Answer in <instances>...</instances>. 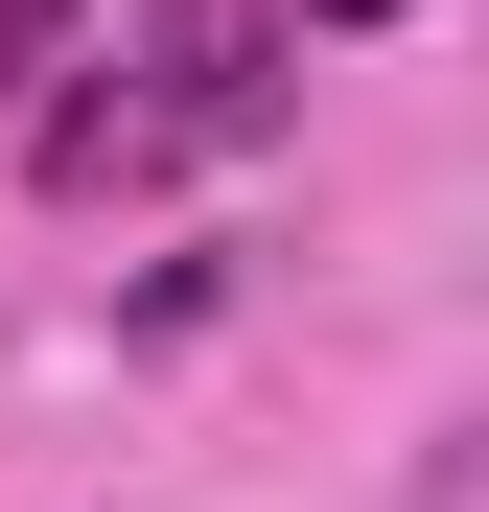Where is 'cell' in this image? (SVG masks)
Wrapping results in <instances>:
<instances>
[{"mask_svg": "<svg viewBox=\"0 0 489 512\" xmlns=\"http://www.w3.org/2000/svg\"><path fill=\"white\" fill-rule=\"evenodd\" d=\"M280 24H420V0H280Z\"/></svg>", "mask_w": 489, "mask_h": 512, "instance_id": "3957f363", "label": "cell"}, {"mask_svg": "<svg viewBox=\"0 0 489 512\" xmlns=\"http://www.w3.org/2000/svg\"><path fill=\"white\" fill-rule=\"evenodd\" d=\"M280 117H303V24L280 0H140V24L24 117V163H47V210H117V187H187V163L280 140Z\"/></svg>", "mask_w": 489, "mask_h": 512, "instance_id": "6da1fadb", "label": "cell"}, {"mask_svg": "<svg viewBox=\"0 0 489 512\" xmlns=\"http://www.w3.org/2000/svg\"><path fill=\"white\" fill-rule=\"evenodd\" d=\"M70 24H94V0H0V117H24L47 70H70Z\"/></svg>", "mask_w": 489, "mask_h": 512, "instance_id": "7a4b0ae2", "label": "cell"}]
</instances>
